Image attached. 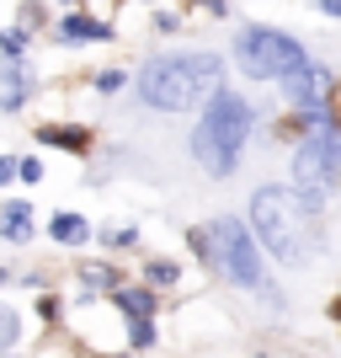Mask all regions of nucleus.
Returning a JSON list of instances; mask_svg holds the SVG:
<instances>
[{
	"mask_svg": "<svg viewBox=\"0 0 341 358\" xmlns=\"http://www.w3.org/2000/svg\"><path fill=\"white\" fill-rule=\"evenodd\" d=\"M38 145L70 150V155H86V150H91V134L80 129V123H43V129H38Z\"/></svg>",
	"mask_w": 341,
	"mask_h": 358,
	"instance_id": "nucleus-6",
	"label": "nucleus"
},
{
	"mask_svg": "<svg viewBox=\"0 0 341 358\" xmlns=\"http://www.w3.org/2000/svg\"><path fill=\"white\" fill-rule=\"evenodd\" d=\"M251 236L278 257L282 268H304L315 257V246H320L315 214L298 203V187H278V182L251 193Z\"/></svg>",
	"mask_w": 341,
	"mask_h": 358,
	"instance_id": "nucleus-1",
	"label": "nucleus"
},
{
	"mask_svg": "<svg viewBox=\"0 0 341 358\" xmlns=\"http://www.w3.org/2000/svg\"><path fill=\"white\" fill-rule=\"evenodd\" d=\"M235 64L251 80H282V75L304 70L310 54H304L298 38H288L278 27H245V32H235Z\"/></svg>",
	"mask_w": 341,
	"mask_h": 358,
	"instance_id": "nucleus-5",
	"label": "nucleus"
},
{
	"mask_svg": "<svg viewBox=\"0 0 341 358\" xmlns=\"http://www.w3.org/2000/svg\"><path fill=\"white\" fill-rule=\"evenodd\" d=\"M0 236L11 241V246H22V241H32V203H22V198H11V203L0 209Z\"/></svg>",
	"mask_w": 341,
	"mask_h": 358,
	"instance_id": "nucleus-7",
	"label": "nucleus"
},
{
	"mask_svg": "<svg viewBox=\"0 0 341 358\" xmlns=\"http://www.w3.org/2000/svg\"><path fill=\"white\" fill-rule=\"evenodd\" d=\"M48 236L59 241V246H86L91 224H86V214H54V220H48Z\"/></svg>",
	"mask_w": 341,
	"mask_h": 358,
	"instance_id": "nucleus-9",
	"label": "nucleus"
},
{
	"mask_svg": "<svg viewBox=\"0 0 341 358\" xmlns=\"http://www.w3.org/2000/svg\"><path fill=\"white\" fill-rule=\"evenodd\" d=\"M38 315H43V321H54V315H59V299L43 294V299H38Z\"/></svg>",
	"mask_w": 341,
	"mask_h": 358,
	"instance_id": "nucleus-19",
	"label": "nucleus"
},
{
	"mask_svg": "<svg viewBox=\"0 0 341 358\" xmlns=\"http://www.w3.org/2000/svg\"><path fill=\"white\" fill-rule=\"evenodd\" d=\"M251 129H256V107L245 102V96H235V91L219 86L208 96V113L192 129V161L203 166L208 177H229L240 166V150H245Z\"/></svg>",
	"mask_w": 341,
	"mask_h": 358,
	"instance_id": "nucleus-4",
	"label": "nucleus"
},
{
	"mask_svg": "<svg viewBox=\"0 0 341 358\" xmlns=\"http://www.w3.org/2000/svg\"><path fill=\"white\" fill-rule=\"evenodd\" d=\"M128 343L134 348H155V327H149V321H134V327H128Z\"/></svg>",
	"mask_w": 341,
	"mask_h": 358,
	"instance_id": "nucleus-15",
	"label": "nucleus"
},
{
	"mask_svg": "<svg viewBox=\"0 0 341 358\" xmlns=\"http://www.w3.org/2000/svg\"><path fill=\"white\" fill-rule=\"evenodd\" d=\"M219 54H160L139 70V96H144L149 113H187V107H203L213 91H219Z\"/></svg>",
	"mask_w": 341,
	"mask_h": 358,
	"instance_id": "nucleus-2",
	"label": "nucleus"
},
{
	"mask_svg": "<svg viewBox=\"0 0 341 358\" xmlns=\"http://www.w3.org/2000/svg\"><path fill=\"white\" fill-rule=\"evenodd\" d=\"M320 11H326V16H341V0H320Z\"/></svg>",
	"mask_w": 341,
	"mask_h": 358,
	"instance_id": "nucleus-22",
	"label": "nucleus"
},
{
	"mask_svg": "<svg viewBox=\"0 0 341 358\" xmlns=\"http://www.w3.org/2000/svg\"><path fill=\"white\" fill-rule=\"evenodd\" d=\"M203 6H208L213 16H224V11H229V0H203Z\"/></svg>",
	"mask_w": 341,
	"mask_h": 358,
	"instance_id": "nucleus-21",
	"label": "nucleus"
},
{
	"mask_svg": "<svg viewBox=\"0 0 341 358\" xmlns=\"http://www.w3.org/2000/svg\"><path fill=\"white\" fill-rule=\"evenodd\" d=\"M144 278H149V289H176L181 268H176V262H165V257H155V262L144 268Z\"/></svg>",
	"mask_w": 341,
	"mask_h": 358,
	"instance_id": "nucleus-11",
	"label": "nucleus"
},
{
	"mask_svg": "<svg viewBox=\"0 0 341 358\" xmlns=\"http://www.w3.org/2000/svg\"><path fill=\"white\" fill-rule=\"evenodd\" d=\"M22 43H27V32H22V27H6V32H0V48H6L11 59L22 54Z\"/></svg>",
	"mask_w": 341,
	"mask_h": 358,
	"instance_id": "nucleus-16",
	"label": "nucleus"
},
{
	"mask_svg": "<svg viewBox=\"0 0 341 358\" xmlns=\"http://www.w3.org/2000/svg\"><path fill=\"white\" fill-rule=\"evenodd\" d=\"M6 278H11V273H6V268H0V284H6Z\"/></svg>",
	"mask_w": 341,
	"mask_h": 358,
	"instance_id": "nucleus-24",
	"label": "nucleus"
},
{
	"mask_svg": "<svg viewBox=\"0 0 341 358\" xmlns=\"http://www.w3.org/2000/svg\"><path fill=\"white\" fill-rule=\"evenodd\" d=\"M331 321H341V294H336V299H331Z\"/></svg>",
	"mask_w": 341,
	"mask_h": 358,
	"instance_id": "nucleus-23",
	"label": "nucleus"
},
{
	"mask_svg": "<svg viewBox=\"0 0 341 358\" xmlns=\"http://www.w3.org/2000/svg\"><path fill=\"white\" fill-rule=\"evenodd\" d=\"M208 273H219V278H229L235 289H245V294L267 299L272 310H282V289L272 284L267 262H262V241H256L251 224L235 220V214H219V220L208 224Z\"/></svg>",
	"mask_w": 341,
	"mask_h": 358,
	"instance_id": "nucleus-3",
	"label": "nucleus"
},
{
	"mask_svg": "<svg viewBox=\"0 0 341 358\" xmlns=\"http://www.w3.org/2000/svg\"><path fill=\"white\" fill-rule=\"evenodd\" d=\"M11 177H16V166L6 161V155H0V187H6V182H11Z\"/></svg>",
	"mask_w": 341,
	"mask_h": 358,
	"instance_id": "nucleus-20",
	"label": "nucleus"
},
{
	"mask_svg": "<svg viewBox=\"0 0 341 358\" xmlns=\"http://www.w3.org/2000/svg\"><path fill=\"white\" fill-rule=\"evenodd\" d=\"M139 230L134 224H112V230H102V246H112V252H123V246H134Z\"/></svg>",
	"mask_w": 341,
	"mask_h": 358,
	"instance_id": "nucleus-14",
	"label": "nucleus"
},
{
	"mask_svg": "<svg viewBox=\"0 0 341 358\" xmlns=\"http://www.w3.org/2000/svg\"><path fill=\"white\" fill-rule=\"evenodd\" d=\"M16 343H22V315L0 305V353H6V348H16Z\"/></svg>",
	"mask_w": 341,
	"mask_h": 358,
	"instance_id": "nucleus-13",
	"label": "nucleus"
},
{
	"mask_svg": "<svg viewBox=\"0 0 341 358\" xmlns=\"http://www.w3.org/2000/svg\"><path fill=\"white\" fill-rule=\"evenodd\" d=\"M59 38H70V43H80V38H96V43H102V38H112V27H107V22H96V16H64L59 22Z\"/></svg>",
	"mask_w": 341,
	"mask_h": 358,
	"instance_id": "nucleus-10",
	"label": "nucleus"
},
{
	"mask_svg": "<svg viewBox=\"0 0 341 358\" xmlns=\"http://www.w3.org/2000/svg\"><path fill=\"white\" fill-rule=\"evenodd\" d=\"M123 86V70H107V75H96V91H118Z\"/></svg>",
	"mask_w": 341,
	"mask_h": 358,
	"instance_id": "nucleus-18",
	"label": "nucleus"
},
{
	"mask_svg": "<svg viewBox=\"0 0 341 358\" xmlns=\"http://www.w3.org/2000/svg\"><path fill=\"white\" fill-rule=\"evenodd\" d=\"M16 177H22V182H43V161H32V155H27V161H16Z\"/></svg>",
	"mask_w": 341,
	"mask_h": 358,
	"instance_id": "nucleus-17",
	"label": "nucleus"
},
{
	"mask_svg": "<svg viewBox=\"0 0 341 358\" xmlns=\"http://www.w3.org/2000/svg\"><path fill=\"white\" fill-rule=\"evenodd\" d=\"M112 305H118L123 315H128V321H149V315H155V289H128V284H118L112 289Z\"/></svg>",
	"mask_w": 341,
	"mask_h": 358,
	"instance_id": "nucleus-8",
	"label": "nucleus"
},
{
	"mask_svg": "<svg viewBox=\"0 0 341 358\" xmlns=\"http://www.w3.org/2000/svg\"><path fill=\"white\" fill-rule=\"evenodd\" d=\"M80 289H91V294H112V289H118V273L112 268H80Z\"/></svg>",
	"mask_w": 341,
	"mask_h": 358,
	"instance_id": "nucleus-12",
	"label": "nucleus"
}]
</instances>
